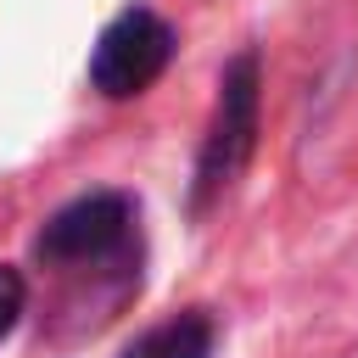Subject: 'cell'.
Returning <instances> with one entry per match:
<instances>
[{
	"label": "cell",
	"instance_id": "obj_1",
	"mask_svg": "<svg viewBox=\"0 0 358 358\" xmlns=\"http://www.w3.org/2000/svg\"><path fill=\"white\" fill-rule=\"evenodd\" d=\"M257 101H263L257 50H241L218 78V106H213V123H207V140H201V157H196V185H190L196 213L207 201H218L241 179V168L252 162V151H257Z\"/></svg>",
	"mask_w": 358,
	"mask_h": 358
},
{
	"label": "cell",
	"instance_id": "obj_2",
	"mask_svg": "<svg viewBox=\"0 0 358 358\" xmlns=\"http://www.w3.org/2000/svg\"><path fill=\"white\" fill-rule=\"evenodd\" d=\"M134 246V201L123 190H90L45 218L34 257L50 268H106Z\"/></svg>",
	"mask_w": 358,
	"mask_h": 358
},
{
	"label": "cell",
	"instance_id": "obj_3",
	"mask_svg": "<svg viewBox=\"0 0 358 358\" xmlns=\"http://www.w3.org/2000/svg\"><path fill=\"white\" fill-rule=\"evenodd\" d=\"M168 62H173V28L151 6H123L90 50V84L106 101H129L151 90L168 73Z\"/></svg>",
	"mask_w": 358,
	"mask_h": 358
},
{
	"label": "cell",
	"instance_id": "obj_4",
	"mask_svg": "<svg viewBox=\"0 0 358 358\" xmlns=\"http://www.w3.org/2000/svg\"><path fill=\"white\" fill-rule=\"evenodd\" d=\"M213 341H218L213 319H207L201 308H190V313L162 319L157 330L134 336V341L123 347V358H213Z\"/></svg>",
	"mask_w": 358,
	"mask_h": 358
},
{
	"label": "cell",
	"instance_id": "obj_5",
	"mask_svg": "<svg viewBox=\"0 0 358 358\" xmlns=\"http://www.w3.org/2000/svg\"><path fill=\"white\" fill-rule=\"evenodd\" d=\"M22 302H28V285H22V274H17L11 263H0V341L17 330V319H22Z\"/></svg>",
	"mask_w": 358,
	"mask_h": 358
}]
</instances>
